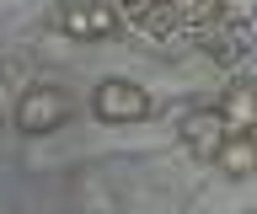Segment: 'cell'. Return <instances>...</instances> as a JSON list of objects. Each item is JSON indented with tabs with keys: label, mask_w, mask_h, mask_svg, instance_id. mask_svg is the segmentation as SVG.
<instances>
[{
	"label": "cell",
	"mask_w": 257,
	"mask_h": 214,
	"mask_svg": "<svg viewBox=\"0 0 257 214\" xmlns=\"http://www.w3.org/2000/svg\"><path fill=\"white\" fill-rule=\"evenodd\" d=\"M214 113L225 118V129H230V134H252L257 129V86L252 81H230Z\"/></svg>",
	"instance_id": "5"
},
{
	"label": "cell",
	"mask_w": 257,
	"mask_h": 214,
	"mask_svg": "<svg viewBox=\"0 0 257 214\" xmlns=\"http://www.w3.org/2000/svg\"><path fill=\"white\" fill-rule=\"evenodd\" d=\"M118 6L112 0H59V27L80 43H96V38H112L118 33Z\"/></svg>",
	"instance_id": "2"
},
{
	"label": "cell",
	"mask_w": 257,
	"mask_h": 214,
	"mask_svg": "<svg viewBox=\"0 0 257 214\" xmlns=\"http://www.w3.org/2000/svg\"><path fill=\"white\" fill-rule=\"evenodd\" d=\"M112 6H118V17H128V22H145V17H150V11L161 6V0H112Z\"/></svg>",
	"instance_id": "8"
},
{
	"label": "cell",
	"mask_w": 257,
	"mask_h": 214,
	"mask_svg": "<svg viewBox=\"0 0 257 214\" xmlns=\"http://www.w3.org/2000/svg\"><path fill=\"white\" fill-rule=\"evenodd\" d=\"M225 139H230V129H225V118L214 113V107H193V113L182 118V145H188L193 161L214 166V155H220Z\"/></svg>",
	"instance_id": "4"
},
{
	"label": "cell",
	"mask_w": 257,
	"mask_h": 214,
	"mask_svg": "<svg viewBox=\"0 0 257 214\" xmlns=\"http://www.w3.org/2000/svg\"><path fill=\"white\" fill-rule=\"evenodd\" d=\"M198 49L209 54V59H220V65H236L241 59V22H214V27H204L198 33Z\"/></svg>",
	"instance_id": "6"
},
{
	"label": "cell",
	"mask_w": 257,
	"mask_h": 214,
	"mask_svg": "<svg viewBox=\"0 0 257 214\" xmlns=\"http://www.w3.org/2000/svg\"><path fill=\"white\" fill-rule=\"evenodd\" d=\"M214 166H220L225 177H252L257 171V139L252 134H230L220 145V155H214Z\"/></svg>",
	"instance_id": "7"
},
{
	"label": "cell",
	"mask_w": 257,
	"mask_h": 214,
	"mask_svg": "<svg viewBox=\"0 0 257 214\" xmlns=\"http://www.w3.org/2000/svg\"><path fill=\"white\" fill-rule=\"evenodd\" d=\"M91 107H96L102 123H140V118L150 113V97H145V86H134V81H102Z\"/></svg>",
	"instance_id": "3"
},
{
	"label": "cell",
	"mask_w": 257,
	"mask_h": 214,
	"mask_svg": "<svg viewBox=\"0 0 257 214\" xmlns=\"http://www.w3.org/2000/svg\"><path fill=\"white\" fill-rule=\"evenodd\" d=\"M70 123V97H64L59 86H32V91H22V102H16V129L22 134H54Z\"/></svg>",
	"instance_id": "1"
}]
</instances>
